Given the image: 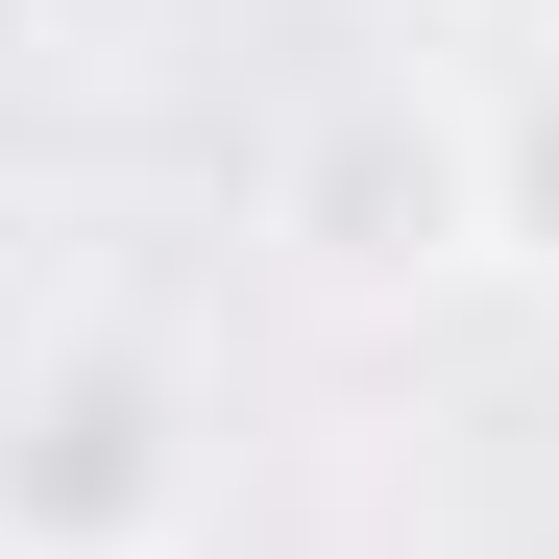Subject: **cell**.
Instances as JSON below:
<instances>
[{
	"label": "cell",
	"mask_w": 559,
	"mask_h": 559,
	"mask_svg": "<svg viewBox=\"0 0 559 559\" xmlns=\"http://www.w3.org/2000/svg\"><path fill=\"white\" fill-rule=\"evenodd\" d=\"M462 98H487V267L559 293V25L535 49H462Z\"/></svg>",
	"instance_id": "3957f363"
},
{
	"label": "cell",
	"mask_w": 559,
	"mask_h": 559,
	"mask_svg": "<svg viewBox=\"0 0 559 559\" xmlns=\"http://www.w3.org/2000/svg\"><path fill=\"white\" fill-rule=\"evenodd\" d=\"M0 559H195V390L146 341H25L0 365Z\"/></svg>",
	"instance_id": "6da1fadb"
},
{
	"label": "cell",
	"mask_w": 559,
	"mask_h": 559,
	"mask_svg": "<svg viewBox=\"0 0 559 559\" xmlns=\"http://www.w3.org/2000/svg\"><path fill=\"white\" fill-rule=\"evenodd\" d=\"M293 219L317 267H487V98H462V49L414 73H341V98L293 122Z\"/></svg>",
	"instance_id": "7a4b0ae2"
}]
</instances>
